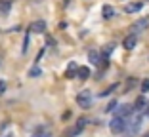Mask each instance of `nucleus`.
Wrapping results in <instances>:
<instances>
[{"label": "nucleus", "instance_id": "nucleus-16", "mask_svg": "<svg viewBox=\"0 0 149 137\" xmlns=\"http://www.w3.org/2000/svg\"><path fill=\"white\" fill-rule=\"evenodd\" d=\"M117 88H118V84H113V86H109V88H107L105 92H101L100 95H101V97H105V95H109L111 92H115V89H117Z\"/></svg>", "mask_w": 149, "mask_h": 137}, {"label": "nucleus", "instance_id": "nucleus-6", "mask_svg": "<svg viewBox=\"0 0 149 137\" xmlns=\"http://www.w3.org/2000/svg\"><path fill=\"white\" fill-rule=\"evenodd\" d=\"M29 31H31V32H35V34H42V32L46 31V21L38 19V21L31 23V27H29Z\"/></svg>", "mask_w": 149, "mask_h": 137}, {"label": "nucleus", "instance_id": "nucleus-4", "mask_svg": "<svg viewBox=\"0 0 149 137\" xmlns=\"http://www.w3.org/2000/svg\"><path fill=\"white\" fill-rule=\"evenodd\" d=\"M145 29H149V17H141V19H138V21H134V25L130 27L132 34H138V32L145 31Z\"/></svg>", "mask_w": 149, "mask_h": 137}, {"label": "nucleus", "instance_id": "nucleus-13", "mask_svg": "<svg viewBox=\"0 0 149 137\" xmlns=\"http://www.w3.org/2000/svg\"><path fill=\"white\" fill-rule=\"evenodd\" d=\"M77 78H80V80H86V78H90V69H88V67H79Z\"/></svg>", "mask_w": 149, "mask_h": 137}, {"label": "nucleus", "instance_id": "nucleus-27", "mask_svg": "<svg viewBox=\"0 0 149 137\" xmlns=\"http://www.w3.org/2000/svg\"><path fill=\"white\" fill-rule=\"evenodd\" d=\"M33 2H40V0H33Z\"/></svg>", "mask_w": 149, "mask_h": 137}, {"label": "nucleus", "instance_id": "nucleus-1", "mask_svg": "<svg viewBox=\"0 0 149 137\" xmlns=\"http://www.w3.org/2000/svg\"><path fill=\"white\" fill-rule=\"evenodd\" d=\"M141 120H143V116H136L134 120H128V126H126L124 135L126 137H136L138 131H140V128H141Z\"/></svg>", "mask_w": 149, "mask_h": 137}, {"label": "nucleus", "instance_id": "nucleus-8", "mask_svg": "<svg viewBox=\"0 0 149 137\" xmlns=\"http://www.w3.org/2000/svg\"><path fill=\"white\" fill-rule=\"evenodd\" d=\"M77 72H79V65H77L74 61H71L69 67H67V71H65V78H74Z\"/></svg>", "mask_w": 149, "mask_h": 137}, {"label": "nucleus", "instance_id": "nucleus-24", "mask_svg": "<svg viewBox=\"0 0 149 137\" xmlns=\"http://www.w3.org/2000/svg\"><path fill=\"white\" fill-rule=\"evenodd\" d=\"M143 137H149V131H147V133H145V135H143Z\"/></svg>", "mask_w": 149, "mask_h": 137}, {"label": "nucleus", "instance_id": "nucleus-23", "mask_svg": "<svg viewBox=\"0 0 149 137\" xmlns=\"http://www.w3.org/2000/svg\"><path fill=\"white\" fill-rule=\"evenodd\" d=\"M143 116H145V118H149V109H145V111H143Z\"/></svg>", "mask_w": 149, "mask_h": 137}, {"label": "nucleus", "instance_id": "nucleus-2", "mask_svg": "<svg viewBox=\"0 0 149 137\" xmlns=\"http://www.w3.org/2000/svg\"><path fill=\"white\" fill-rule=\"evenodd\" d=\"M126 126H128V120L117 118V116H115V118L109 122V129H111V133H115V135H118V133H124V131H126Z\"/></svg>", "mask_w": 149, "mask_h": 137}, {"label": "nucleus", "instance_id": "nucleus-9", "mask_svg": "<svg viewBox=\"0 0 149 137\" xmlns=\"http://www.w3.org/2000/svg\"><path fill=\"white\" fill-rule=\"evenodd\" d=\"M101 15H103L105 19L115 17V8H113V6H109V4H105L103 8H101Z\"/></svg>", "mask_w": 149, "mask_h": 137}, {"label": "nucleus", "instance_id": "nucleus-7", "mask_svg": "<svg viewBox=\"0 0 149 137\" xmlns=\"http://www.w3.org/2000/svg\"><path fill=\"white\" fill-rule=\"evenodd\" d=\"M136 44H138V38H136V34H132V32L123 40L124 50H134V48H136Z\"/></svg>", "mask_w": 149, "mask_h": 137}, {"label": "nucleus", "instance_id": "nucleus-17", "mask_svg": "<svg viewBox=\"0 0 149 137\" xmlns=\"http://www.w3.org/2000/svg\"><path fill=\"white\" fill-rule=\"evenodd\" d=\"M29 32H31V31H29ZM29 32L25 34V40H23V48H21L23 53H27V50H29Z\"/></svg>", "mask_w": 149, "mask_h": 137}, {"label": "nucleus", "instance_id": "nucleus-11", "mask_svg": "<svg viewBox=\"0 0 149 137\" xmlns=\"http://www.w3.org/2000/svg\"><path fill=\"white\" fill-rule=\"evenodd\" d=\"M145 107H147V101H145L143 95H140L134 103V111H145Z\"/></svg>", "mask_w": 149, "mask_h": 137}, {"label": "nucleus", "instance_id": "nucleus-21", "mask_svg": "<svg viewBox=\"0 0 149 137\" xmlns=\"http://www.w3.org/2000/svg\"><path fill=\"white\" fill-rule=\"evenodd\" d=\"M33 137H50V133H46V131H42V129H38V131H35V135Z\"/></svg>", "mask_w": 149, "mask_h": 137}, {"label": "nucleus", "instance_id": "nucleus-18", "mask_svg": "<svg viewBox=\"0 0 149 137\" xmlns=\"http://www.w3.org/2000/svg\"><path fill=\"white\" fill-rule=\"evenodd\" d=\"M149 92V78L141 80V93H147Z\"/></svg>", "mask_w": 149, "mask_h": 137}, {"label": "nucleus", "instance_id": "nucleus-25", "mask_svg": "<svg viewBox=\"0 0 149 137\" xmlns=\"http://www.w3.org/2000/svg\"><path fill=\"white\" fill-rule=\"evenodd\" d=\"M63 2H65V4H69V0H63Z\"/></svg>", "mask_w": 149, "mask_h": 137}, {"label": "nucleus", "instance_id": "nucleus-14", "mask_svg": "<svg viewBox=\"0 0 149 137\" xmlns=\"http://www.w3.org/2000/svg\"><path fill=\"white\" fill-rule=\"evenodd\" d=\"M10 8H12V0H4V2H0V12L8 15L10 13Z\"/></svg>", "mask_w": 149, "mask_h": 137}, {"label": "nucleus", "instance_id": "nucleus-5", "mask_svg": "<svg viewBox=\"0 0 149 137\" xmlns=\"http://www.w3.org/2000/svg\"><path fill=\"white\" fill-rule=\"evenodd\" d=\"M132 112H134V107H132V105H120V107H117L115 114H117V118L128 120V118L132 116Z\"/></svg>", "mask_w": 149, "mask_h": 137}, {"label": "nucleus", "instance_id": "nucleus-12", "mask_svg": "<svg viewBox=\"0 0 149 137\" xmlns=\"http://www.w3.org/2000/svg\"><path fill=\"white\" fill-rule=\"evenodd\" d=\"M141 8H143V4H141V2H136V4H128L126 8H124V12L126 13H136V12H140Z\"/></svg>", "mask_w": 149, "mask_h": 137}, {"label": "nucleus", "instance_id": "nucleus-26", "mask_svg": "<svg viewBox=\"0 0 149 137\" xmlns=\"http://www.w3.org/2000/svg\"><path fill=\"white\" fill-rule=\"evenodd\" d=\"M4 137H12V135H10V133H8V135H4Z\"/></svg>", "mask_w": 149, "mask_h": 137}, {"label": "nucleus", "instance_id": "nucleus-22", "mask_svg": "<svg viewBox=\"0 0 149 137\" xmlns=\"http://www.w3.org/2000/svg\"><path fill=\"white\" fill-rule=\"evenodd\" d=\"M4 92H6V82L0 80V95H4Z\"/></svg>", "mask_w": 149, "mask_h": 137}, {"label": "nucleus", "instance_id": "nucleus-10", "mask_svg": "<svg viewBox=\"0 0 149 137\" xmlns=\"http://www.w3.org/2000/svg\"><path fill=\"white\" fill-rule=\"evenodd\" d=\"M88 59H90V63H94V65H101V57H100V53H97L96 50H90V52H88Z\"/></svg>", "mask_w": 149, "mask_h": 137}, {"label": "nucleus", "instance_id": "nucleus-3", "mask_svg": "<svg viewBox=\"0 0 149 137\" xmlns=\"http://www.w3.org/2000/svg\"><path fill=\"white\" fill-rule=\"evenodd\" d=\"M77 103H79L80 109H90L92 107V93L88 89H82V92L77 95Z\"/></svg>", "mask_w": 149, "mask_h": 137}, {"label": "nucleus", "instance_id": "nucleus-15", "mask_svg": "<svg viewBox=\"0 0 149 137\" xmlns=\"http://www.w3.org/2000/svg\"><path fill=\"white\" fill-rule=\"evenodd\" d=\"M40 67L38 65H35V67H31V71H29V76H31V78H36V76H40Z\"/></svg>", "mask_w": 149, "mask_h": 137}, {"label": "nucleus", "instance_id": "nucleus-19", "mask_svg": "<svg viewBox=\"0 0 149 137\" xmlns=\"http://www.w3.org/2000/svg\"><path fill=\"white\" fill-rule=\"evenodd\" d=\"M113 50H115V44H107V46H105V50H103V57H107V55H109Z\"/></svg>", "mask_w": 149, "mask_h": 137}, {"label": "nucleus", "instance_id": "nucleus-20", "mask_svg": "<svg viewBox=\"0 0 149 137\" xmlns=\"http://www.w3.org/2000/svg\"><path fill=\"white\" fill-rule=\"evenodd\" d=\"M113 111H117V101H111L105 109V112H113Z\"/></svg>", "mask_w": 149, "mask_h": 137}]
</instances>
